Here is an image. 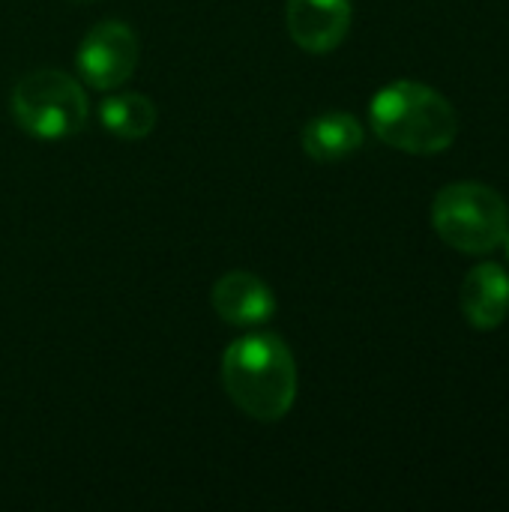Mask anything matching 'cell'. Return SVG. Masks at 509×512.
<instances>
[{
  "label": "cell",
  "instance_id": "5b68a950",
  "mask_svg": "<svg viewBox=\"0 0 509 512\" xmlns=\"http://www.w3.org/2000/svg\"><path fill=\"white\" fill-rule=\"evenodd\" d=\"M78 72L96 90H114L138 66V36L129 24L102 21L78 45Z\"/></svg>",
  "mask_w": 509,
  "mask_h": 512
},
{
  "label": "cell",
  "instance_id": "9c48e42d",
  "mask_svg": "<svg viewBox=\"0 0 509 512\" xmlns=\"http://www.w3.org/2000/svg\"><path fill=\"white\" fill-rule=\"evenodd\" d=\"M363 144V126L354 114L330 111L306 123L303 129V150L315 162H339L357 153Z\"/></svg>",
  "mask_w": 509,
  "mask_h": 512
},
{
  "label": "cell",
  "instance_id": "8fae6325",
  "mask_svg": "<svg viewBox=\"0 0 509 512\" xmlns=\"http://www.w3.org/2000/svg\"><path fill=\"white\" fill-rule=\"evenodd\" d=\"M504 249H507V261H509V237H507V243H504Z\"/></svg>",
  "mask_w": 509,
  "mask_h": 512
},
{
  "label": "cell",
  "instance_id": "3957f363",
  "mask_svg": "<svg viewBox=\"0 0 509 512\" xmlns=\"http://www.w3.org/2000/svg\"><path fill=\"white\" fill-rule=\"evenodd\" d=\"M432 228L462 255H489L507 243L509 204L486 183H450L432 201Z\"/></svg>",
  "mask_w": 509,
  "mask_h": 512
},
{
  "label": "cell",
  "instance_id": "277c9868",
  "mask_svg": "<svg viewBox=\"0 0 509 512\" xmlns=\"http://www.w3.org/2000/svg\"><path fill=\"white\" fill-rule=\"evenodd\" d=\"M87 111V96L78 81L57 69H36L12 90L15 123L42 141H60L81 132Z\"/></svg>",
  "mask_w": 509,
  "mask_h": 512
},
{
  "label": "cell",
  "instance_id": "52a82bcc",
  "mask_svg": "<svg viewBox=\"0 0 509 512\" xmlns=\"http://www.w3.org/2000/svg\"><path fill=\"white\" fill-rule=\"evenodd\" d=\"M213 309L228 324L255 327V324H264L273 318L276 297H273L270 285L261 282L258 276L234 270V273H225L213 285Z\"/></svg>",
  "mask_w": 509,
  "mask_h": 512
},
{
  "label": "cell",
  "instance_id": "7a4b0ae2",
  "mask_svg": "<svg viewBox=\"0 0 509 512\" xmlns=\"http://www.w3.org/2000/svg\"><path fill=\"white\" fill-rule=\"evenodd\" d=\"M369 120L387 147L411 156L444 153L459 135L453 102L420 81H396L378 90L369 108Z\"/></svg>",
  "mask_w": 509,
  "mask_h": 512
},
{
  "label": "cell",
  "instance_id": "6da1fadb",
  "mask_svg": "<svg viewBox=\"0 0 509 512\" xmlns=\"http://www.w3.org/2000/svg\"><path fill=\"white\" fill-rule=\"evenodd\" d=\"M222 384L243 414L258 423H276L297 399V366L279 336L255 333L228 345Z\"/></svg>",
  "mask_w": 509,
  "mask_h": 512
},
{
  "label": "cell",
  "instance_id": "ba28073f",
  "mask_svg": "<svg viewBox=\"0 0 509 512\" xmlns=\"http://www.w3.org/2000/svg\"><path fill=\"white\" fill-rule=\"evenodd\" d=\"M462 315L474 330H498L509 315V273L498 264L474 267L462 282Z\"/></svg>",
  "mask_w": 509,
  "mask_h": 512
},
{
  "label": "cell",
  "instance_id": "8992f818",
  "mask_svg": "<svg viewBox=\"0 0 509 512\" xmlns=\"http://www.w3.org/2000/svg\"><path fill=\"white\" fill-rule=\"evenodd\" d=\"M288 33L312 54H327L348 36L351 0H288Z\"/></svg>",
  "mask_w": 509,
  "mask_h": 512
},
{
  "label": "cell",
  "instance_id": "30bf717a",
  "mask_svg": "<svg viewBox=\"0 0 509 512\" xmlns=\"http://www.w3.org/2000/svg\"><path fill=\"white\" fill-rule=\"evenodd\" d=\"M99 120H102V126L111 135L135 141V138H144V135L153 132V126H156V105L147 96L120 93V96H111V99L102 102Z\"/></svg>",
  "mask_w": 509,
  "mask_h": 512
}]
</instances>
